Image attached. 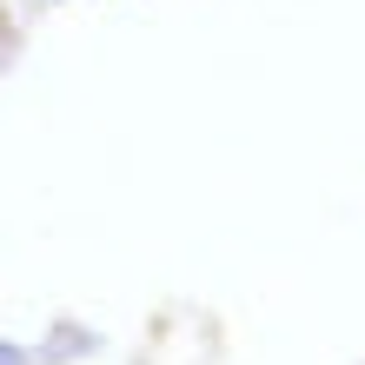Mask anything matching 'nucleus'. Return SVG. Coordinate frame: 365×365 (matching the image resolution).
Returning a JSON list of instances; mask_svg holds the SVG:
<instances>
[]
</instances>
